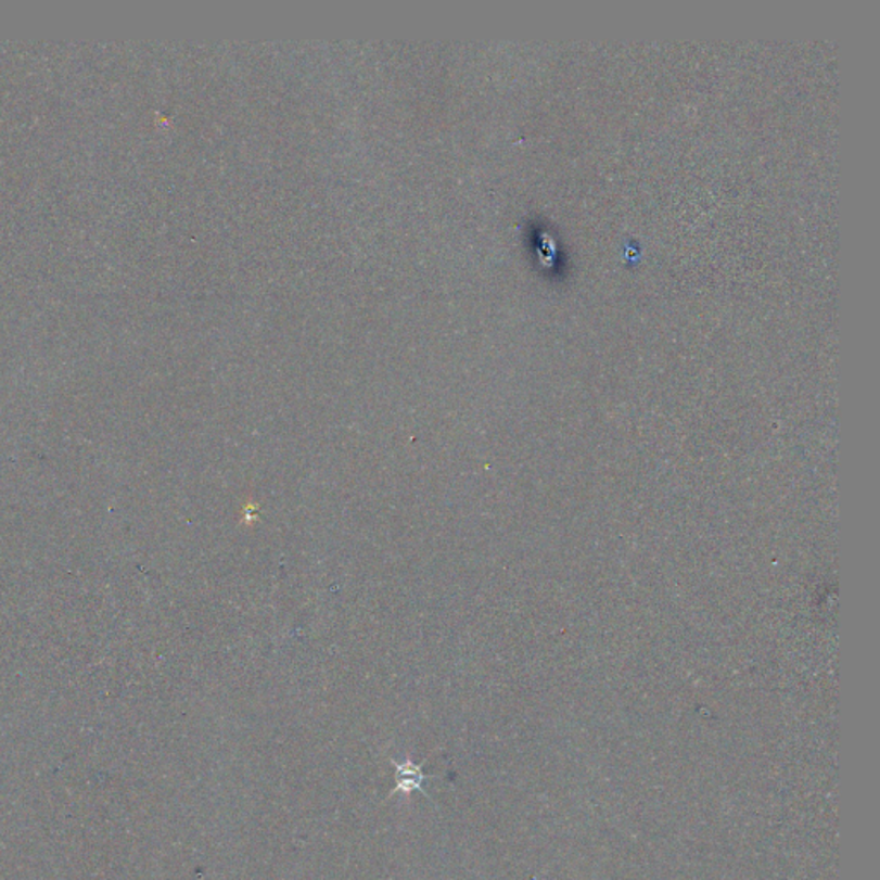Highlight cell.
<instances>
[{"mask_svg": "<svg viewBox=\"0 0 880 880\" xmlns=\"http://www.w3.org/2000/svg\"><path fill=\"white\" fill-rule=\"evenodd\" d=\"M426 761L429 758H425L422 764H417L408 756L405 762H397L393 756H388V762L394 765L396 770H394V788L387 794V800L399 793L409 798L415 791H420L423 796L429 798L426 791L423 790V781L437 779V776H429V774L423 773V765H425Z\"/></svg>", "mask_w": 880, "mask_h": 880, "instance_id": "1", "label": "cell"}]
</instances>
